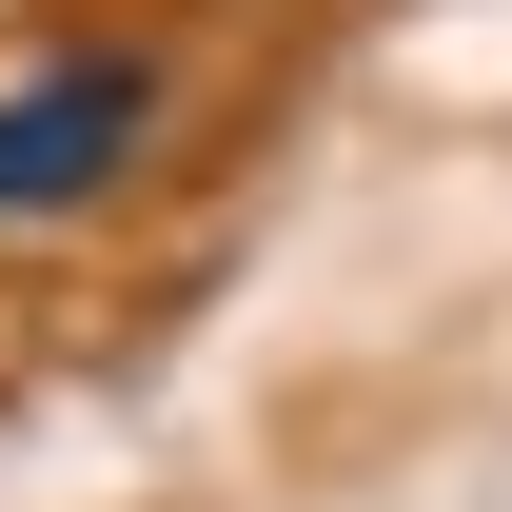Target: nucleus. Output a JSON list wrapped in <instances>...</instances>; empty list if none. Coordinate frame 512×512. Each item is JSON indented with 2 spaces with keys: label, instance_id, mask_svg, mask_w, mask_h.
I'll list each match as a JSON object with an SVG mask.
<instances>
[{
  "label": "nucleus",
  "instance_id": "1",
  "mask_svg": "<svg viewBox=\"0 0 512 512\" xmlns=\"http://www.w3.org/2000/svg\"><path fill=\"white\" fill-rule=\"evenodd\" d=\"M158 99H178V79L138 60V40H60V60H20V79H0V237L99 217V197L158 158Z\"/></svg>",
  "mask_w": 512,
  "mask_h": 512
}]
</instances>
